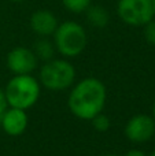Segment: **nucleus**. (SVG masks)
I'll use <instances>...</instances> for the list:
<instances>
[{"label": "nucleus", "mask_w": 155, "mask_h": 156, "mask_svg": "<svg viewBox=\"0 0 155 156\" xmlns=\"http://www.w3.org/2000/svg\"><path fill=\"white\" fill-rule=\"evenodd\" d=\"M107 90L99 78L88 77L78 81L69 94L67 105L70 112L82 121H91L95 115L103 112Z\"/></svg>", "instance_id": "nucleus-1"}, {"label": "nucleus", "mask_w": 155, "mask_h": 156, "mask_svg": "<svg viewBox=\"0 0 155 156\" xmlns=\"http://www.w3.org/2000/svg\"><path fill=\"white\" fill-rule=\"evenodd\" d=\"M27 123H29V119H27L26 111L19 110V108L10 107L0 116V125L4 133L13 137L21 136L26 130Z\"/></svg>", "instance_id": "nucleus-9"}, {"label": "nucleus", "mask_w": 155, "mask_h": 156, "mask_svg": "<svg viewBox=\"0 0 155 156\" xmlns=\"http://www.w3.org/2000/svg\"><path fill=\"white\" fill-rule=\"evenodd\" d=\"M8 108L7 104V99H5V94H4V89L0 88V116L4 114V111Z\"/></svg>", "instance_id": "nucleus-15"}, {"label": "nucleus", "mask_w": 155, "mask_h": 156, "mask_svg": "<svg viewBox=\"0 0 155 156\" xmlns=\"http://www.w3.org/2000/svg\"><path fill=\"white\" fill-rule=\"evenodd\" d=\"M40 85L48 90L59 92L70 88L76 80V69L67 59H51L40 69Z\"/></svg>", "instance_id": "nucleus-4"}, {"label": "nucleus", "mask_w": 155, "mask_h": 156, "mask_svg": "<svg viewBox=\"0 0 155 156\" xmlns=\"http://www.w3.org/2000/svg\"><path fill=\"white\" fill-rule=\"evenodd\" d=\"M91 4L92 0H62V5L71 14H84Z\"/></svg>", "instance_id": "nucleus-12"}, {"label": "nucleus", "mask_w": 155, "mask_h": 156, "mask_svg": "<svg viewBox=\"0 0 155 156\" xmlns=\"http://www.w3.org/2000/svg\"><path fill=\"white\" fill-rule=\"evenodd\" d=\"M151 3H153V7H154V11H155V0H151Z\"/></svg>", "instance_id": "nucleus-20"}, {"label": "nucleus", "mask_w": 155, "mask_h": 156, "mask_svg": "<svg viewBox=\"0 0 155 156\" xmlns=\"http://www.w3.org/2000/svg\"><path fill=\"white\" fill-rule=\"evenodd\" d=\"M117 15L129 26L143 27L154 19L155 11L151 0H118Z\"/></svg>", "instance_id": "nucleus-5"}, {"label": "nucleus", "mask_w": 155, "mask_h": 156, "mask_svg": "<svg viewBox=\"0 0 155 156\" xmlns=\"http://www.w3.org/2000/svg\"><path fill=\"white\" fill-rule=\"evenodd\" d=\"M153 118H154V121H155V103H154V107H153Z\"/></svg>", "instance_id": "nucleus-18"}, {"label": "nucleus", "mask_w": 155, "mask_h": 156, "mask_svg": "<svg viewBox=\"0 0 155 156\" xmlns=\"http://www.w3.org/2000/svg\"><path fill=\"white\" fill-rule=\"evenodd\" d=\"M13 3H23V2H27V0H10Z\"/></svg>", "instance_id": "nucleus-17"}, {"label": "nucleus", "mask_w": 155, "mask_h": 156, "mask_svg": "<svg viewBox=\"0 0 155 156\" xmlns=\"http://www.w3.org/2000/svg\"><path fill=\"white\" fill-rule=\"evenodd\" d=\"M59 21L52 11L40 8L34 11L29 18V26L34 34L38 37H49L55 33Z\"/></svg>", "instance_id": "nucleus-8"}, {"label": "nucleus", "mask_w": 155, "mask_h": 156, "mask_svg": "<svg viewBox=\"0 0 155 156\" xmlns=\"http://www.w3.org/2000/svg\"><path fill=\"white\" fill-rule=\"evenodd\" d=\"M125 156H148V155L146 154L144 151H142V149H136V148H133V149H131V151L126 152V155H125Z\"/></svg>", "instance_id": "nucleus-16"}, {"label": "nucleus", "mask_w": 155, "mask_h": 156, "mask_svg": "<svg viewBox=\"0 0 155 156\" xmlns=\"http://www.w3.org/2000/svg\"><path fill=\"white\" fill-rule=\"evenodd\" d=\"M87 22L92 27L96 29H103L110 22V12L104 5L100 4H91L87 10L84 11Z\"/></svg>", "instance_id": "nucleus-10"}, {"label": "nucleus", "mask_w": 155, "mask_h": 156, "mask_svg": "<svg viewBox=\"0 0 155 156\" xmlns=\"http://www.w3.org/2000/svg\"><path fill=\"white\" fill-rule=\"evenodd\" d=\"M52 37L56 52H59L63 58L78 56L84 52L88 44L85 27L74 21H65L59 23Z\"/></svg>", "instance_id": "nucleus-3"}, {"label": "nucleus", "mask_w": 155, "mask_h": 156, "mask_svg": "<svg viewBox=\"0 0 155 156\" xmlns=\"http://www.w3.org/2000/svg\"><path fill=\"white\" fill-rule=\"evenodd\" d=\"M155 134V121L146 114L133 115L125 125V136L131 143L143 144L150 141Z\"/></svg>", "instance_id": "nucleus-6"}, {"label": "nucleus", "mask_w": 155, "mask_h": 156, "mask_svg": "<svg viewBox=\"0 0 155 156\" xmlns=\"http://www.w3.org/2000/svg\"><path fill=\"white\" fill-rule=\"evenodd\" d=\"M41 85L32 74L14 76L4 88V94L8 107L29 110L40 97Z\"/></svg>", "instance_id": "nucleus-2"}, {"label": "nucleus", "mask_w": 155, "mask_h": 156, "mask_svg": "<svg viewBox=\"0 0 155 156\" xmlns=\"http://www.w3.org/2000/svg\"><path fill=\"white\" fill-rule=\"evenodd\" d=\"M148 156H155V151H153V152H151V154L148 155Z\"/></svg>", "instance_id": "nucleus-21"}, {"label": "nucleus", "mask_w": 155, "mask_h": 156, "mask_svg": "<svg viewBox=\"0 0 155 156\" xmlns=\"http://www.w3.org/2000/svg\"><path fill=\"white\" fill-rule=\"evenodd\" d=\"M7 67L14 76L32 74L38 65L33 49L26 47H15L7 54Z\"/></svg>", "instance_id": "nucleus-7"}, {"label": "nucleus", "mask_w": 155, "mask_h": 156, "mask_svg": "<svg viewBox=\"0 0 155 156\" xmlns=\"http://www.w3.org/2000/svg\"><path fill=\"white\" fill-rule=\"evenodd\" d=\"M33 52L38 60L48 62L55 58L56 48L54 45V41L48 40V37H40L33 45Z\"/></svg>", "instance_id": "nucleus-11"}, {"label": "nucleus", "mask_w": 155, "mask_h": 156, "mask_svg": "<svg viewBox=\"0 0 155 156\" xmlns=\"http://www.w3.org/2000/svg\"><path fill=\"white\" fill-rule=\"evenodd\" d=\"M102 156H120V155H115V154H106V155H102Z\"/></svg>", "instance_id": "nucleus-19"}, {"label": "nucleus", "mask_w": 155, "mask_h": 156, "mask_svg": "<svg viewBox=\"0 0 155 156\" xmlns=\"http://www.w3.org/2000/svg\"><path fill=\"white\" fill-rule=\"evenodd\" d=\"M91 122H92L93 129H95L96 132H100V133L107 132V130L111 127V121H110L109 116L104 115L103 112L95 115L92 119H91Z\"/></svg>", "instance_id": "nucleus-13"}, {"label": "nucleus", "mask_w": 155, "mask_h": 156, "mask_svg": "<svg viewBox=\"0 0 155 156\" xmlns=\"http://www.w3.org/2000/svg\"><path fill=\"white\" fill-rule=\"evenodd\" d=\"M144 38L150 45H154L155 47V21H150L147 25H144Z\"/></svg>", "instance_id": "nucleus-14"}]
</instances>
